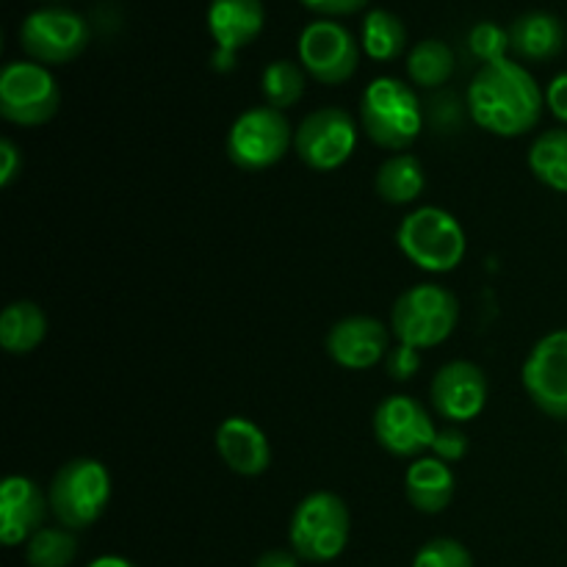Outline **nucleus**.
Segmentation results:
<instances>
[{"instance_id": "obj_21", "label": "nucleus", "mask_w": 567, "mask_h": 567, "mask_svg": "<svg viewBox=\"0 0 567 567\" xmlns=\"http://www.w3.org/2000/svg\"><path fill=\"white\" fill-rule=\"evenodd\" d=\"M48 338V316L31 299H17L0 316V347L9 354H31Z\"/></svg>"}, {"instance_id": "obj_18", "label": "nucleus", "mask_w": 567, "mask_h": 567, "mask_svg": "<svg viewBox=\"0 0 567 567\" xmlns=\"http://www.w3.org/2000/svg\"><path fill=\"white\" fill-rule=\"evenodd\" d=\"M216 452L221 463L238 476H260L271 465V446L266 432L244 415H230L216 430Z\"/></svg>"}, {"instance_id": "obj_4", "label": "nucleus", "mask_w": 567, "mask_h": 567, "mask_svg": "<svg viewBox=\"0 0 567 567\" xmlns=\"http://www.w3.org/2000/svg\"><path fill=\"white\" fill-rule=\"evenodd\" d=\"M352 515L347 502L330 491L305 496L288 524V543L302 563L324 565L341 557L349 546Z\"/></svg>"}, {"instance_id": "obj_31", "label": "nucleus", "mask_w": 567, "mask_h": 567, "mask_svg": "<svg viewBox=\"0 0 567 567\" xmlns=\"http://www.w3.org/2000/svg\"><path fill=\"white\" fill-rule=\"evenodd\" d=\"M385 369L393 380H399V382L413 380L415 371L421 369V352L413 347H404V343H396V347L388 352Z\"/></svg>"}, {"instance_id": "obj_13", "label": "nucleus", "mask_w": 567, "mask_h": 567, "mask_svg": "<svg viewBox=\"0 0 567 567\" xmlns=\"http://www.w3.org/2000/svg\"><path fill=\"white\" fill-rule=\"evenodd\" d=\"M520 382L540 413L567 421V327L548 332L532 347Z\"/></svg>"}, {"instance_id": "obj_32", "label": "nucleus", "mask_w": 567, "mask_h": 567, "mask_svg": "<svg viewBox=\"0 0 567 567\" xmlns=\"http://www.w3.org/2000/svg\"><path fill=\"white\" fill-rule=\"evenodd\" d=\"M22 172V153L11 138H0V186L9 188Z\"/></svg>"}, {"instance_id": "obj_8", "label": "nucleus", "mask_w": 567, "mask_h": 567, "mask_svg": "<svg viewBox=\"0 0 567 567\" xmlns=\"http://www.w3.org/2000/svg\"><path fill=\"white\" fill-rule=\"evenodd\" d=\"M61 89L37 61H11L0 72V116L11 125L39 127L55 116Z\"/></svg>"}, {"instance_id": "obj_2", "label": "nucleus", "mask_w": 567, "mask_h": 567, "mask_svg": "<svg viewBox=\"0 0 567 567\" xmlns=\"http://www.w3.org/2000/svg\"><path fill=\"white\" fill-rule=\"evenodd\" d=\"M424 111L419 94L399 78H377L360 97V127L382 150L408 153L421 136Z\"/></svg>"}, {"instance_id": "obj_14", "label": "nucleus", "mask_w": 567, "mask_h": 567, "mask_svg": "<svg viewBox=\"0 0 567 567\" xmlns=\"http://www.w3.org/2000/svg\"><path fill=\"white\" fill-rule=\"evenodd\" d=\"M430 399L435 413L449 424H468L480 419L487 404V377L471 360H452L432 377Z\"/></svg>"}, {"instance_id": "obj_33", "label": "nucleus", "mask_w": 567, "mask_h": 567, "mask_svg": "<svg viewBox=\"0 0 567 567\" xmlns=\"http://www.w3.org/2000/svg\"><path fill=\"white\" fill-rule=\"evenodd\" d=\"M299 3L305 6V9L316 11V14L327 17V20H332V17H347V14H354V11L363 9L369 0H299Z\"/></svg>"}, {"instance_id": "obj_1", "label": "nucleus", "mask_w": 567, "mask_h": 567, "mask_svg": "<svg viewBox=\"0 0 567 567\" xmlns=\"http://www.w3.org/2000/svg\"><path fill=\"white\" fill-rule=\"evenodd\" d=\"M468 114L493 136L515 138L529 133L546 109V92L524 64L513 59L482 64L468 86Z\"/></svg>"}, {"instance_id": "obj_30", "label": "nucleus", "mask_w": 567, "mask_h": 567, "mask_svg": "<svg viewBox=\"0 0 567 567\" xmlns=\"http://www.w3.org/2000/svg\"><path fill=\"white\" fill-rule=\"evenodd\" d=\"M468 454V435L460 426L449 424L437 430L435 443H432V457L443 460V463H460Z\"/></svg>"}, {"instance_id": "obj_20", "label": "nucleus", "mask_w": 567, "mask_h": 567, "mask_svg": "<svg viewBox=\"0 0 567 567\" xmlns=\"http://www.w3.org/2000/svg\"><path fill=\"white\" fill-rule=\"evenodd\" d=\"M565 48V25L548 11H529L509 25V50L526 61H551Z\"/></svg>"}, {"instance_id": "obj_34", "label": "nucleus", "mask_w": 567, "mask_h": 567, "mask_svg": "<svg viewBox=\"0 0 567 567\" xmlns=\"http://www.w3.org/2000/svg\"><path fill=\"white\" fill-rule=\"evenodd\" d=\"M546 109L567 127V72H559L546 89Z\"/></svg>"}, {"instance_id": "obj_28", "label": "nucleus", "mask_w": 567, "mask_h": 567, "mask_svg": "<svg viewBox=\"0 0 567 567\" xmlns=\"http://www.w3.org/2000/svg\"><path fill=\"white\" fill-rule=\"evenodd\" d=\"M413 567H474V557L460 540L435 537L415 551Z\"/></svg>"}, {"instance_id": "obj_17", "label": "nucleus", "mask_w": 567, "mask_h": 567, "mask_svg": "<svg viewBox=\"0 0 567 567\" xmlns=\"http://www.w3.org/2000/svg\"><path fill=\"white\" fill-rule=\"evenodd\" d=\"M50 502L42 487L28 476H6L0 485V540L3 546H22L39 529H44V515Z\"/></svg>"}, {"instance_id": "obj_23", "label": "nucleus", "mask_w": 567, "mask_h": 567, "mask_svg": "<svg viewBox=\"0 0 567 567\" xmlns=\"http://www.w3.org/2000/svg\"><path fill=\"white\" fill-rule=\"evenodd\" d=\"M529 169L543 186L567 194V127L543 131L532 142Z\"/></svg>"}, {"instance_id": "obj_7", "label": "nucleus", "mask_w": 567, "mask_h": 567, "mask_svg": "<svg viewBox=\"0 0 567 567\" xmlns=\"http://www.w3.org/2000/svg\"><path fill=\"white\" fill-rule=\"evenodd\" d=\"M293 127L282 111L255 105L244 111L227 131V158L244 172H260L280 164L293 147Z\"/></svg>"}, {"instance_id": "obj_24", "label": "nucleus", "mask_w": 567, "mask_h": 567, "mask_svg": "<svg viewBox=\"0 0 567 567\" xmlns=\"http://www.w3.org/2000/svg\"><path fill=\"white\" fill-rule=\"evenodd\" d=\"M360 44L365 55L374 61H393L404 53L408 44V31L404 22L388 9H371L365 14L363 28H360Z\"/></svg>"}, {"instance_id": "obj_35", "label": "nucleus", "mask_w": 567, "mask_h": 567, "mask_svg": "<svg viewBox=\"0 0 567 567\" xmlns=\"http://www.w3.org/2000/svg\"><path fill=\"white\" fill-rule=\"evenodd\" d=\"M255 567H299V557L286 548H271V551L260 554Z\"/></svg>"}, {"instance_id": "obj_12", "label": "nucleus", "mask_w": 567, "mask_h": 567, "mask_svg": "<svg viewBox=\"0 0 567 567\" xmlns=\"http://www.w3.org/2000/svg\"><path fill=\"white\" fill-rule=\"evenodd\" d=\"M371 426H374L377 443L391 457L402 460L424 457V452H432L437 435V426L432 424L424 404L415 402L413 396H402V393L385 396L377 404Z\"/></svg>"}, {"instance_id": "obj_15", "label": "nucleus", "mask_w": 567, "mask_h": 567, "mask_svg": "<svg viewBox=\"0 0 567 567\" xmlns=\"http://www.w3.org/2000/svg\"><path fill=\"white\" fill-rule=\"evenodd\" d=\"M324 349L341 369L369 371L391 352V327L371 316H347L330 327Z\"/></svg>"}, {"instance_id": "obj_25", "label": "nucleus", "mask_w": 567, "mask_h": 567, "mask_svg": "<svg viewBox=\"0 0 567 567\" xmlns=\"http://www.w3.org/2000/svg\"><path fill=\"white\" fill-rule=\"evenodd\" d=\"M454 53L441 39H424L408 55V75L415 86L437 89L452 78Z\"/></svg>"}, {"instance_id": "obj_19", "label": "nucleus", "mask_w": 567, "mask_h": 567, "mask_svg": "<svg viewBox=\"0 0 567 567\" xmlns=\"http://www.w3.org/2000/svg\"><path fill=\"white\" fill-rule=\"evenodd\" d=\"M404 493L408 502L419 513L437 515L452 504L454 496V474L449 463L437 457H419L410 463L404 474Z\"/></svg>"}, {"instance_id": "obj_9", "label": "nucleus", "mask_w": 567, "mask_h": 567, "mask_svg": "<svg viewBox=\"0 0 567 567\" xmlns=\"http://www.w3.org/2000/svg\"><path fill=\"white\" fill-rule=\"evenodd\" d=\"M358 147V122L347 109L324 105L299 122L293 153L313 172H332L347 164Z\"/></svg>"}, {"instance_id": "obj_27", "label": "nucleus", "mask_w": 567, "mask_h": 567, "mask_svg": "<svg viewBox=\"0 0 567 567\" xmlns=\"http://www.w3.org/2000/svg\"><path fill=\"white\" fill-rule=\"evenodd\" d=\"M78 557V537L75 532L64 526H44L31 540L25 543V563L28 567H70Z\"/></svg>"}, {"instance_id": "obj_16", "label": "nucleus", "mask_w": 567, "mask_h": 567, "mask_svg": "<svg viewBox=\"0 0 567 567\" xmlns=\"http://www.w3.org/2000/svg\"><path fill=\"white\" fill-rule=\"evenodd\" d=\"M264 0H210L208 31L216 42V70H230L236 61V50L252 44L264 31Z\"/></svg>"}, {"instance_id": "obj_22", "label": "nucleus", "mask_w": 567, "mask_h": 567, "mask_svg": "<svg viewBox=\"0 0 567 567\" xmlns=\"http://www.w3.org/2000/svg\"><path fill=\"white\" fill-rule=\"evenodd\" d=\"M426 186L424 164L413 153H396L377 169L374 188L388 205H410Z\"/></svg>"}, {"instance_id": "obj_36", "label": "nucleus", "mask_w": 567, "mask_h": 567, "mask_svg": "<svg viewBox=\"0 0 567 567\" xmlns=\"http://www.w3.org/2000/svg\"><path fill=\"white\" fill-rule=\"evenodd\" d=\"M86 567H136V565L125 557H116V554H105V557L92 559Z\"/></svg>"}, {"instance_id": "obj_11", "label": "nucleus", "mask_w": 567, "mask_h": 567, "mask_svg": "<svg viewBox=\"0 0 567 567\" xmlns=\"http://www.w3.org/2000/svg\"><path fill=\"white\" fill-rule=\"evenodd\" d=\"M299 64L313 81L341 86L358 72L360 42L336 20H316L299 33Z\"/></svg>"}, {"instance_id": "obj_26", "label": "nucleus", "mask_w": 567, "mask_h": 567, "mask_svg": "<svg viewBox=\"0 0 567 567\" xmlns=\"http://www.w3.org/2000/svg\"><path fill=\"white\" fill-rule=\"evenodd\" d=\"M305 81H308V72L299 64L286 59L271 61L264 70V75H260V92H264L266 105L286 114V109H291V105L302 100Z\"/></svg>"}, {"instance_id": "obj_6", "label": "nucleus", "mask_w": 567, "mask_h": 567, "mask_svg": "<svg viewBox=\"0 0 567 567\" xmlns=\"http://www.w3.org/2000/svg\"><path fill=\"white\" fill-rule=\"evenodd\" d=\"M460 321V302L449 288L435 282H419L399 293L391 308V332L399 343L419 352L441 347L452 338Z\"/></svg>"}, {"instance_id": "obj_5", "label": "nucleus", "mask_w": 567, "mask_h": 567, "mask_svg": "<svg viewBox=\"0 0 567 567\" xmlns=\"http://www.w3.org/2000/svg\"><path fill=\"white\" fill-rule=\"evenodd\" d=\"M50 513L59 526L83 532L97 524L111 502V474L100 460L75 457L61 465L48 487Z\"/></svg>"}, {"instance_id": "obj_3", "label": "nucleus", "mask_w": 567, "mask_h": 567, "mask_svg": "<svg viewBox=\"0 0 567 567\" xmlns=\"http://www.w3.org/2000/svg\"><path fill=\"white\" fill-rule=\"evenodd\" d=\"M396 244L404 258L430 275H449L457 269L468 249L463 225L437 205H421L402 219Z\"/></svg>"}, {"instance_id": "obj_10", "label": "nucleus", "mask_w": 567, "mask_h": 567, "mask_svg": "<svg viewBox=\"0 0 567 567\" xmlns=\"http://www.w3.org/2000/svg\"><path fill=\"white\" fill-rule=\"evenodd\" d=\"M89 22L70 9H39L22 20L20 48L37 64H66L89 48Z\"/></svg>"}, {"instance_id": "obj_29", "label": "nucleus", "mask_w": 567, "mask_h": 567, "mask_svg": "<svg viewBox=\"0 0 567 567\" xmlns=\"http://www.w3.org/2000/svg\"><path fill=\"white\" fill-rule=\"evenodd\" d=\"M468 48L482 64H493V61L507 59L509 53V31L496 25V22H480L471 28Z\"/></svg>"}]
</instances>
